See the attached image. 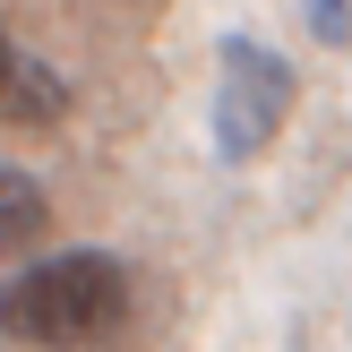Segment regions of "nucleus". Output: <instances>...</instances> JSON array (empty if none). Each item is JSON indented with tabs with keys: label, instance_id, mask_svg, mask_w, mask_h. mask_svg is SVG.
I'll return each instance as SVG.
<instances>
[{
	"label": "nucleus",
	"instance_id": "obj_5",
	"mask_svg": "<svg viewBox=\"0 0 352 352\" xmlns=\"http://www.w3.org/2000/svg\"><path fill=\"white\" fill-rule=\"evenodd\" d=\"M309 9V34L318 43H352V0H301Z\"/></svg>",
	"mask_w": 352,
	"mask_h": 352
},
{
	"label": "nucleus",
	"instance_id": "obj_4",
	"mask_svg": "<svg viewBox=\"0 0 352 352\" xmlns=\"http://www.w3.org/2000/svg\"><path fill=\"white\" fill-rule=\"evenodd\" d=\"M60 112H69V86L52 78L43 60H17L9 95H0V120H17V129H43V120H60Z\"/></svg>",
	"mask_w": 352,
	"mask_h": 352
},
{
	"label": "nucleus",
	"instance_id": "obj_6",
	"mask_svg": "<svg viewBox=\"0 0 352 352\" xmlns=\"http://www.w3.org/2000/svg\"><path fill=\"white\" fill-rule=\"evenodd\" d=\"M17 60H26V52H17L9 34H0V95H9V78H17Z\"/></svg>",
	"mask_w": 352,
	"mask_h": 352
},
{
	"label": "nucleus",
	"instance_id": "obj_1",
	"mask_svg": "<svg viewBox=\"0 0 352 352\" xmlns=\"http://www.w3.org/2000/svg\"><path fill=\"white\" fill-rule=\"evenodd\" d=\"M129 327V267L103 250H52L0 284V336L34 352H95Z\"/></svg>",
	"mask_w": 352,
	"mask_h": 352
},
{
	"label": "nucleus",
	"instance_id": "obj_2",
	"mask_svg": "<svg viewBox=\"0 0 352 352\" xmlns=\"http://www.w3.org/2000/svg\"><path fill=\"white\" fill-rule=\"evenodd\" d=\"M292 120V60L258 34H232L215 69V155L223 164H250L275 146V129Z\"/></svg>",
	"mask_w": 352,
	"mask_h": 352
},
{
	"label": "nucleus",
	"instance_id": "obj_3",
	"mask_svg": "<svg viewBox=\"0 0 352 352\" xmlns=\"http://www.w3.org/2000/svg\"><path fill=\"white\" fill-rule=\"evenodd\" d=\"M43 232H52V198L34 189V172H9V164H0V258L34 250Z\"/></svg>",
	"mask_w": 352,
	"mask_h": 352
}]
</instances>
